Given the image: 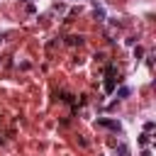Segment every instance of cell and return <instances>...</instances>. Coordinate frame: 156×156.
<instances>
[{
    "instance_id": "6da1fadb",
    "label": "cell",
    "mask_w": 156,
    "mask_h": 156,
    "mask_svg": "<svg viewBox=\"0 0 156 156\" xmlns=\"http://www.w3.org/2000/svg\"><path fill=\"white\" fill-rule=\"evenodd\" d=\"M102 127H107V129H112V132H122V124L119 122H115V119H98Z\"/></svg>"
},
{
    "instance_id": "7a4b0ae2",
    "label": "cell",
    "mask_w": 156,
    "mask_h": 156,
    "mask_svg": "<svg viewBox=\"0 0 156 156\" xmlns=\"http://www.w3.org/2000/svg\"><path fill=\"white\" fill-rule=\"evenodd\" d=\"M68 44H73V46L78 44V46H80V44H83V37H68Z\"/></svg>"
},
{
    "instance_id": "3957f363",
    "label": "cell",
    "mask_w": 156,
    "mask_h": 156,
    "mask_svg": "<svg viewBox=\"0 0 156 156\" xmlns=\"http://www.w3.org/2000/svg\"><path fill=\"white\" fill-rule=\"evenodd\" d=\"M95 20H105V10L102 7H95Z\"/></svg>"
},
{
    "instance_id": "277c9868",
    "label": "cell",
    "mask_w": 156,
    "mask_h": 156,
    "mask_svg": "<svg viewBox=\"0 0 156 156\" xmlns=\"http://www.w3.org/2000/svg\"><path fill=\"white\" fill-rule=\"evenodd\" d=\"M117 151H119V156H129V149H127V144H119V149H117Z\"/></svg>"
},
{
    "instance_id": "5b68a950",
    "label": "cell",
    "mask_w": 156,
    "mask_h": 156,
    "mask_svg": "<svg viewBox=\"0 0 156 156\" xmlns=\"http://www.w3.org/2000/svg\"><path fill=\"white\" fill-rule=\"evenodd\" d=\"M112 88H115V80L107 78V80H105V90H112Z\"/></svg>"
},
{
    "instance_id": "8992f818",
    "label": "cell",
    "mask_w": 156,
    "mask_h": 156,
    "mask_svg": "<svg viewBox=\"0 0 156 156\" xmlns=\"http://www.w3.org/2000/svg\"><path fill=\"white\" fill-rule=\"evenodd\" d=\"M117 95H119V98H127V95H129V88H119V93H117Z\"/></svg>"
}]
</instances>
